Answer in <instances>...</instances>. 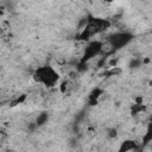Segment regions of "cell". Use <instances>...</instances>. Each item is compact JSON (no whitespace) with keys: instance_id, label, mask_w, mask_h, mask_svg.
Here are the masks:
<instances>
[{"instance_id":"1","label":"cell","mask_w":152,"mask_h":152,"mask_svg":"<svg viewBox=\"0 0 152 152\" xmlns=\"http://www.w3.org/2000/svg\"><path fill=\"white\" fill-rule=\"evenodd\" d=\"M32 77L37 83H40V84H43V86H45L48 88L55 87L59 81V74L51 65L38 66L34 70Z\"/></svg>"},{"instance_id":"2","label":"cell","mask_w":152,"mask_h":152,"mask_svg":"<svg viewBox=\"0 0 152 152\" xmlns=\"http://www.w3.org/2000/svg\"><path fill=\"white\" fill-rule=\"evenodd\" d=\"M110 26V23L107 19H101V18H93L89 17V21L88 25L86 26V28L83 31H81L80 33V39L86 40L89 39L90 37H93L94 34H97L104 30H107Z\"/></svg>"},{"instance_id":"3","label":"cell","mask_w":152,"mask_h":152,"mask_svg":"<svg viewBox=\"0 0 152 152\" xmlns=\"http://www.w3.org/2000/svg\"><path fill=\"white\" fill-rule=\"evenodd\" d=\"M132 40H133V34L131 32H126V31L115 32V33L110 34L107 39L109 46L113 50H120V49L127 46Z\"/></svg>"},{"instance_id":"4","label":"cell","mask_w":152,"mask_h":152,"mask_svg":"<svg viewBox=\"0 0 152 152\" xmlns=\"http://www.w3.org/2000/svg\"><path fill=\"white\" fill-rule=\"evenodd\" d=\"M103 50V43L101 40H91L89 42L83 51L82 58L80 59L81 63H88L90 59H93L94 57L99 56Z\"/></svg>"},{"instance_id":"5","label":"cell","mask_w":152,"mask_h":152,"mask_svg":"<svg viewBox=\"0 0 152 152\" xmlns=\"http://www.w3.org/2000/svg\"><path fill=\"white\" fill-rule=\"evenodd\" d=\"M137 147H138V144H137L135 140H133V139H126V140H124L120 144V146L118 148V152H131V151L135 150Z\"/></svg>"},{"instance_id":"6","label":"cell","mask_w":152,"mask_h":152,"mask_svg":"<svg viewBox=\"0 0 152 152\" xmlns=\"http://www.w3.org/2000/svg\"><path fill=\"white\" fill-rule=\"evenodd\" d=\"M103 93H104V90H103L102 88H100V87H95V88L90 91V94H89V96H88L89 104H90V106L96 104V103L99 102V99L103 95Z\"/></svg>"},{"instance_id":"7","label":"cell","mask_w":152,"mask_h":152,"mask_svg":"<svg viewBox=\"0 0 152 152\" xmlns=\"http://www.w3.org/2000/svg\"><path fill=\"white\" fill-rule=\"evenodd\" d=\"M48 121H49V113L44 110V112H40V113L37 115L34 122L37 124L38 127H42V126H44L45 124H48Z\"/></svg>"},{"instance_id":"8","label":"cell","mask_w":152,"mask_h":152,"mask_svg":"<svg viewBox=\"0 0 152 152\" xmlns=\"http://www.w3.org/2000/svg\"><path fill=\"white\" fill-rule=\"evenodd\" d=\"M152 141V122L150 121L147 124V127H146V131H145V134L142 137V144L144 145H147L148 142Z\"/></svg>"},{"instance_id":"9","label":"cell","mask_w":152,"mask_h":152,"mask_svg":"<svg viewBox=\"0 0 152 152\" xmlns=\"http://www.w3.org/2000/svg\"><path fill=\"white\" fill-rule=\"evenodd\" d=\"M145 110V106L144 104H137V103H133L132 107H131V114L132 115H137L139 114L140 112Z\"/></svg>"},{"instance_id":"10","label":"cell","mask_w":152,"mask_h":152,"mask_svg":"<svg viewBox=\"0 0 152 152\" xmlns=\"http://www.w3.org/2000/svg\"><path fill=\"white\" fill-rule=\"evenodd\" d=\"M141 65H142V59H140V58H133L129 63V68H132V69H137Z\"/></svg>"},{"instance_id":"11","label":"cell","mask_w":152,"mask_h":152,"mask_svg":"<svg viewBox=\"0 0 152 152\" xmlns=\"http://www.w3.org/2000/svg\"><path fill=\"white\" fill-rule=\"evenodd\" d=\"M25 100H26V94H23V95H20V97H18V99H17V100L13 102V104H12V106H15V104L23 103Z\"/></svg>"},{"instance_id":"12","label":"cell","mask_w":152,"mask_h":152,"mask_svg":"<svg viewBox=\"0 0 152 152\" xmlns=\"http://www.w3.org/2000/svg\"><path fill=\"white\" fill-rule=\"evenodd\" d=\"M116 135H118V129H116V128L113 127V128H110V129L108 131V137H109V138H115Z\"/></svg>"},{"instance_id":"13","label":"cell","mask_w":152,"mask_h":152,"mask_svg":"<svg viewBox=\"0 0 152 152\" xmlns=\"http://www.w3.org/2000/svg\"><path fill=\"white\" fill-rule=\"evenodd\" d=\"M61 91H62V93H65V91H66V82H63V83L61 84Z\"/></svg>"},{"instance_id":"14","label":"cell","mask_w":152,"mask_h":152,"mask_svg":"<svg viewBox=\"0 0 152 152\" xmlns=\"http://www.w3.org/2000/svg\"><path fill=\"white\" fill-rule=\"evenodd\" d=\"M150 121H151V122H152V116H151V118H150Z\"/></svg>"},{"instance_id":"15","label":"cell","mask_w":152,"mask_h":152,"mask_svg":"<svg viewBox=\"0 0 152 152\" xmlns=\"http://www.w3.org/2000/svg\"><path fill=\"white\" fill-rule=\"evenodd\" d=\"M151 86H152V81H151Z\"/></svg>"}]
</instances>
